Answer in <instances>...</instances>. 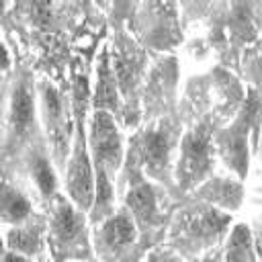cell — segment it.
Returning <instances> with one entry per match:
<instances>
[{"label": "cell", "mask_w": 262, "mask_h": 262, "mask_svg": "<svg viewBox=\"0 0 262 262\" xmlns=\"http://www.w3.org/2000/svg\"><path fill=\"white\" fill-rule=\"evenodd\" d=\"M229 221V215L219 213L213 207L186 209L178 215L172 237L178 244L176 248H182L186 254H194L203 248L217 244L219 237L225 233Z\"/></svg>", "instance_id": "6da1fadb"}, {"label": "cell", "mask_w": 262, "mask_h": 262, "mask_svg": "<svg viewBox=\"0 0 262 262\" xmlns=\"http://www.w3.org/2000/svg\"><path fill=\"white\" fill-rule=\"evenodd\" d=\"M211 131L207 125H199L188 131L180 141V160L176 166V178L182 188L196 186L211 170L213 145Z\"/></svg>", "instance_id": "7a4b0ae2"}, {"label": "cell", "mask_w": 262, "mask_h": 262, "mask_svg": "<svg viewBox=\"0 0 262 262\" xmlns=\"http://www.w3.org/2000/svg\"><path fill=\"white\" fill-rule=\"evenodd\" d=\"M256 117H258V98L256 92L250 90L237 121L229 129L217 135V147L223 160L227 162V166L231 164V168L239 176H246L248 172V131L252 125H256Z\"/></svg>", "instance_id": "3957f363"}, {"label": "cell", "mask_w": 262, "mask_h": 262, "mask_svg": "<svg viewBox=\"0 0 262 262\" xmlns=\"http://www.w3.org/2000/svg\"><path fill=\"white\" fill-rule=\"evenodd\" d=\"M49 237L53 242L55 252L61 254H80L86 248L84 237V219L80 211L72 207L66 199H57L53 205L51 221H49Z\"/></svg>", "instance_id": "277c9868"}, {"label": "cell", "mask_w": 262, "mask_h": 262, "mask_svg": "<svg viewBox=\"0 0 262 262\" xmlns=\"http://www.w3.org/2000/svg\"><path fill=\"white\" fill-rule=\"evenodd\" d=\"M92 147V158L96 164V170H104L106 174L111 170H117L123 160V145L121 135L115 125V119L106 111H96L92 119V131L88 139Z\"/></svg>", "instance_id": "5b68a950"}, {"label": "cell", "mask_w": 262, "mask_h": 262, "mask_svg": "<svg viewBox=\"0 0 262 262\" xmlns=\"http://www.w3.org/2000/svg\"><path fill=\"white\" fill-rule=\"evenodd\" d=\"M82 125L78 129L76 135V143H74V154L70 158L68 164V192L72 196V201L76 203L78 209H90L92 201H94V182H92V170H90V160H88V151H86V143H84V133H82Z\"/></svg>", "instance_id": "8992f818"}, {"label": "cell", "mask_w": 262, "mask_h": 262, "mask_svg": "<svg viewBox=\"0 0 262 262\" xmlns=\"http://www.w3.org/2000/svg\"><path fill=\"white\" fill-rule=\"evenodd\" d=\"M172 143H174V127L168 123H158L143 133L137 147H139L141 164L145 166L149 176L160 178L162 174H166Z\"/></svg>", "instance_id": "52a82bcc"}, {"label": "cell", "mask_w": 262, "mask_h": 262, "mask_svg": "<svg viewBox=\"0 0 262 262\" xmlns=\"http://www.w3.org/2000/svg\"><path fill=\"white\" fill-rule=\"evenodd\" d=\"M41 102H43V117L47 123V129L51 133V139L55 143V156L61 158L66 149V139L68 131H63V98L57 88L43 84L41 86Z\"/></svg>", "instance_id": "ba28073f"}, {"label": "cell", "mask_w": 262, "mask_h": 262, "mask_svg": "<svg viewBox=\"0 0 262 262\" xmlns=\"http://www.w3.org/2000/svg\"><path fill=\"white\" fill-rule=\"evenodd\" d=\"M100 248L108 254H119L127 246L135 242V221L127 211H121L113 217H108L100 227Z\"/></svg>", "instance_id": "9c48e42d"}, {"label": "cell", "mask_w": 262, "mask_h": 262, "mask_svg": "<svg viewBox=\"0 0 262 262\" xmlns=\"http://www.w3.org/2000/svg\"><path fill=\"white\" fill-rule=\"evenodd\" d=\"M35 121V98L27 80H20L12 90L10 98V129L14 135L23 137Z\"/></svg>", "instance_id": "30bf717a"}, {"label": "cell", "mask_w": 262, "mask_h": 262, "mask_svg": "<svg viewBox=\"0 0 262 262\" xmlns=\"http://www.w3.org/2000/svg\"><path fill=\"white\" fill-rule=\"evenodd\" d=\"M41 235H43V223L27 219L20 225H14L6 235V246L10 252H16L20 256H33L41 250Z\"/></svg>", "instance_id": "8fae6325"}, {"label": "cell", "mask_w": 262, "mask_h": 262, "mask_svg": "<svg viewBox=\"0 0 262 262\" xmlns=\"http://www.w3.org/2000/svg\"><path fill=\"white\" fill-rule=\"evenodd\" d=\"M31 219V203L14 186L0 182V221L20 225Z\"/></svg>", "instance_id": "7c38bea8"}, {"label": "cell", "mask_w": 262, "mask_h": 262, "mask_svg": "<svg viewBox=\"0 0 262 262\" xmlns=\"http://www.w3.org/2000/svg\"><path fill=\"white\" fill-rule=\"evenodd\" d=\"M127 205H129V211H131L129 215L133 217V221L145 225L156 219V196L149 184H143V182L135 184L127 194Z\"/></svg>", "instance_id": "4fadbf2b"}, {"label": "cell", "mask_w": 262, "mask_h": 262, "mask_svg": "<svg viewBox=\"0 0 262 262\" xmlns=\"http://www.w3.org/2000/svg\"><path fill=\"white\" fill-rule=\"evenodd\" d=\"M115 76L111 74V66L106 59V53H102L100 63H98V84H96V111H117L119 106V98H117V84H115Z\"/></svg>", "instance_id": "5bb4252c"}, {"label": "cell", "mask_w": 262, "mask_h": 262, "mask_svg": "<svg viewBox=\"0 0 262 262\" xmlns=\"http://www.w3.org/2000/svg\"><path fill=\"white\" fill-rule=\"evenodd\" d=\"M201 194L207 201H211V203L215 201L217 205H221L225 209H237L239 201H242V186L237 182H231L225 178H215L201 188Z\"/></svg>", "instance_id": "9a60e30c"}, {"label": "cell", "mask_w": 262, "mask_h": 262, "mask_svg": "<svg viewBox=\"0 0 262 262\" xmlns=\"http://www.w3.org/2000/svg\"><path fill=\"white\" fill-rule=\"evenodd\" d=\"M254 242H252V235H250V229L248 225H235L229 239H227V246H225V262H254L256 256H254Z\"/></svg>", "instance_id": "2e32d148"}, {"label": "cell", "mask_w": 262, "mask_h": 262, "mask_svg": "<svg viewBox=\"0 0 262 262\" xmlns=\"http://www.w3.org/2000/svg\"><path fill=\"white\" fill-rule=\"evenodd\" d=\"M96 194H94V213H92V219H98L102 215L108 213L111 209V201H113V186H111V180H108V174L104 170H96Z\"/></svg>", "instance_id": "e0dca14e"}, {"label": "cell", "mask_w": 262, "mask_h": 262, "mask_svg": "<svg viewBox=\"0 0 262 262\" xmlns=\"http://www.w3.org/2000/svg\"><path fill=\"white\" fill-rule=\"evenodd\" d=\"M33 176H35V180H37L39 190H41L45 196H53V194H55L57 180H55V174H53L51 164H49L45 158H37V160H35V164H33Z\"/></svg>", "instance_id": "ac0fdd59"}, {"label": "cell", "mask_w": 262, "mask_h": 262, "mask_svg": "<svg viewBox=\"0 0 262 262\" xmlns=\"http://www.w3.org/2000/svg\"><path fill=\"white\" fill-rule=\"evenodd\" d=\"M147 262H182V260L178 256H174L172 252H154Z\"/></svg>", "instance_id": "d6986e66"}, {"label": "cell", "mask_w": 262, "mask_h": 262, "mask_svg": "<svg viewBox=\"0 0 262 262\" xmlns=\"http://www.w3.org/2000/svg\"><path fill=\"white\" fill-rule=\"evenodd\" d=\"M8 66H10V57H8V51H6V47L0 43V72L8 70Z\"/></svg>", "instance_id": "ffe728a7"}, {"label": "cell", "mask_w": 262, "mask_h": 262, "mask_svg": "<svg viewBox=\"0 0 262 262\" xmlns=\"http://www.w3.org/2000/svg\"><path fill=\"white\" fill-rule=\"evenodd\" d=\"M0 262H27V258L20 256V254H16V252H4V256H2Z\"/></svg>", "instance_id": "44dd1931"}, {"label": "cell", "mask_w": 262, "mask_h": 262, "mask_svg": "<svg viewBox=\"0 0 262 262\" xmlns=\"http://www.w3.org/2000/svg\"><path fill=\"white\" fill-rule=\"evenodd\" d=\"M201 262H219V252H209Z\"/></svg>", "instance_id": "7402d4cb"}, {"label": "cell", "mask_w": 262, "mask_h": 262, "mask_svg": "<svg viewBox=\"0 0 262 262\" xmlns=\"http://www.w3.org/2000/svg\"><path fill=\"white\" fill-rule=\"evenodd\" d=\"M2 256H4V242H2V237H0V260H2Z\"/></svg>", "instance_id": "603a6c76"}, {"label": "cell", "mask_w": 262, "mask_h": 262, "mask_svg": "<svg viewBox=\"0 0 262 262\" xmlns=\"http://www.w3.org/2000/svg\"><path fill=\"white\" fill-rule=\"evenodd\" d=\"M0 115H2V100H0Z\"/></svg>", "instance_id": "cb8c5ba5"}]
</instances>
